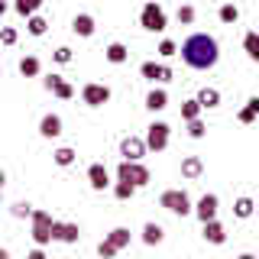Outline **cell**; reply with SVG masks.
<instances>
[{
    "mask_svg": "<svg viewBox=\"0 0 259 259\" xmlns=\"http://www.w3.org/2000/svg\"><path fill=\"white\" fill-rule=\"evenodd\" d=\"M26 29L32 32V36H42V32L49 29V23L42 20V16H36V13H32V16H26Z\"/></svg>",
    "mask_w": 259,
    "mask_h": 259,
    "instance_id": "29",
    "label": "cell"
},
{
    "mask_svg": "<svg viewBox=\"0 0 259 259\" xmlns=\"http://www.w3.org/2000/svg\"><path fill=\"white\" fill-rule=\"evenodd\" d=\"M201 172H204V162H201L198 156H185L182 159V175L185 178H191V182H194V178H201Z\"/></svg>",
    "mask_w": 259,
    "mask_h": 259,
    "instance_id": "18",
    "label": "cell"
},
{
    "mask_svg": "<svg viewBox=\"0 0 259 259\" xmlns=\"http://www.w3.org/2000/svg\"><path fill=\"white\" fill-rule=\"evenodd\" d=\"M71 29H75L78 32V36H94V16L91 13H78L75 16V20H71Z\"/></svg>",
    "mask_w": 259,
    "mask_h": 259,
    "instance_id": "17",
    "label": "cell"
},
{
    "mask_svg": "<svg viewBox=\"0 0 259 259\" xmlns=\"http://www.w3.org/2000/svg\"><path fill=\"white\" fill-rule=\"evenodd\" d=\"M123 246H130V227H113L107 237H104V243L97 246V256L110 259V256H117Z\"/></svg>",
    "mask_w": 259,
    "mask_h": 259,
    "instance_id": "2",
    "label": "cell"
},
{
    "mask_svg": "<svg viewBox=\"0 0 259 259\" xmlns=\"http://www.w3.org/2000/svg\"><path fill=\"white\" fill-rule=\"evenodd\" d=\"M140 75L149 78V81H168V78H172V68L156 65V62H143V65H140Z\"/></svg>",
    "mask_w": 259,
    "mask_h": 259,
    "instance_id": "15",
    "label": "cell"
},
{
    "mask_svg": "<svg viewBox=\"0 0 259 259\" xmlns=\"http://www.w3.org/2000/svg\"><path fill=\"white\" fill-rule=\"evenodd\" d=\"M4 182H7V175H4V168H0V188H4Z\"/></svg>",
    "mask_w": 259,
    "mask_h": 259,
    "instance_id": "39",
    "label": "cell"
},
{
    "mask_svg": "<svg viewBox=\"0 0 259 259\" xmlns=\"http://www.w3.org/2000/svg\"><path fill=\"white\" fill-rule=\"evenodd\" d=\"M198 104H201L204 110H210V107H221V91H217V88H201Z\"/></svg>",
    "mask_w": 259,
    "mask_h": 259,
    "instance_id": "20",
    "label": "cell"
},
{
    "mask_svg": "<svg viewBox=\"0 0 259 259\" xmlns=\"http://www.w3.org/2000/svg\"><path fill=\"white\" fill-rule=\"evenodd\" d=\"M201 104H198V97H191V101H185L182 104V120H194V117H201Z\"/></svg>",
    "mask_w": 259,
    "mask_h": 259,
    "instance_id": "28",
    "label": "cell"
},
{
    "mask_svg": "<svg viewBox=\"0 0 259 259\" xmlns=\"http://www.w3.org/2000/svg\"><path fill=\"white\" fill-rule=\"evenodd\" d=\"M178 23H185V26L194 23V7L191 4H182V7H178Z\"/></svg>",
    "mask_w": 259,
    "mask_h": 259,
    "instance_id": "34",
    "label": "cell"
},
{
    "mask_svg": "<svg viewBox=\"0 0 259 259\" xmlns=\"http://www.w3.org/2000/svg\"><path fill=\"white\" fill-rule=\"evenodd\" d=\"M81 101L88 104V107H101V104L110 101V88L107 84H97V81H91V84L81 88Z\"/></svg>",
    "mask_w": 259,
    "mask_h": 259,
    "instance_id": "8",
    "label": "cell"
},
{
    "mask_svg": "<svg viewBox=\"0 0 259 259\" xmlns=\"http://www.w3.org/2000/svg\"><path fill=\"white\" fill-rule=\"evenodd\" d=\"M117 178H126V182H133L136 188H146L149 185V168L143 165V162H133V159H123L117 168Z\"/></svg>",
    "mask_w": 259,
    "mask_h": 259,
    "instance_id": "5",
    "label": "cell"
},
{
    "mask_svg": "<svg viewBox=\"0 0 259 259\" xmlns=\"http://www.w3.org/2000/svg\"><path fill=\"white\" fill-rule=\"evenodd\" d=\"M29 214H32L29 204H13V217H29Z\"/></svg>",
    "mask_w": 259,
    "mask_h": 259,
    "instance_id": "38",
    "label": "cell"
},
{
    "mask_svg": "<svg viewBox=\"0 0 259 259\" xmlns=\"http://www.w3.org/2000/svg\"><path fill=\"white\" fill-rule=\"evenodd\" d=\"M253 210H256V204H253V198H246V194L237 198V204H233V214L243 217V221H246V217H253Z\"/></svg>",
    "mask_w": 259,
    "mask_h": 259,
    "instance_id": "25",
    "label": "cell"
},
{
    "mask_svg": "<svg viewBox=\"0 0 259 259\" xmlns=\"http://www.w3.org/2000/svg\"><path fill=\"white\" fill-rule=\"evenodd\" d=\"M162 237H165V230H162L159 224H146L143 227V243H146V246H156V243H162Z\"/></svg>",
    "mask_w": 259,
    "mask_h": 259,
    "instance_id": "23",
    "label": "cell"
},
{
    "mask_svg": "<svg viewBox=\"0 0 259 259\" xmlns=\"http://www.w3.org/2000/svg\"><path fill=\"white\" fill-rule=\"evenodd\" d=\"M146 107H149L152 113H156V110H162V107H168V94L162 91V88H152V91L146 94Z\"/></svg>",
    "mask_w": 259,
    "mask_h": 259,
    "instance_id": "19",
    "label": "cell"
},
{
    "mask_svg": "<svg viewBox=\"0 0 259 259\" xmlns=\"http://www.w3.org/2000/svg\"><path fill=\"white\" fill-rule=\"evenodd\" d=\"M194 214H198V221L204 224V221H214L217 217V194H204V198L198 201V207H191Z\"/></svg>",
    "mask_w": 259,
    "mask_h": 259,
    "instance_id": "12",
    "label": "cell"
},
{
    "mask_svg": "<svg viewBox=\"0 0 259 259\" xmlns=\"http://www.w3.org/2000/svg\"><path fill=\"white\" fill-rule=\"evenodd\" d=\"M78 237H81L78 224H65V221H52V240H59V243H78Z\"/></svg>",
    "mask_w": 259,
    "mask_h": 259,
    "instance_id": "10",
    "label": "cell"
},
{
    "mask_svg": "<svg viewBox=\"0 0 259 259\" xmlns=\"http://www.w3.org/2000/svg\"><path fill=\"white\" fill-rule=\"evenodd\" d=\"M39 7H42V0H16V13L20 16H32Z\"/></svg>",
    "mask_w": 259,
    "mask_h": 259,
    "instance_id": "30",
    "label": "cell"
},
{
    "mask_svg": "<svg viewBox=\"0 0 259 259\" xmlns=\"http://www.w3.org/2000/svg\"><path fill=\"white\" fill-rule=\"evenodd\" d=\"M140 23H143V29H149V32H162L168 26V20H165V10L156 4V0H149V4L143 7V13H140Z\"/></svg>",
    "mask_w": 259,
    "mask_h": 259,
    "instance_id": "6",
    "label": "cell"
},
{
    "mask_svg": "<svg viewBox=\"0 0 259 259\" xmlns=\"http://www.w3.org/2000/svg\"><path fill=\"white\" fill-rule=\"evenodd\" d=\"M243 49H246V55L253 62H259V32H246L243 36Z\"/></svg>",
    "mask_w": 259,
    "mask_h": 259,
    "instance_id": "26",
    "label": "cell"
},
{
    "mask_svg": "<svg viewBox=\"0 0 259 259\" xmlns=\"http://www.w3.org/2000/svg\"><path fill=\"white\" fill-rule=\"evenodd\" d=\"M7 13V4H4V0H0V16H4Z\"/></svg>",
    "mask_w": 259,
    "mask_h": 259,
    "instance_id": "40",
    "label": "cell"
},
{
    "mask_svg": "<svg viewBox=\"0 0 259 259\" xmlns=\"http://www.w3.org/2000/svg\"><path fill=\"white\" fill-rule=\"evenodd\" d=\"M159 204L165 207V210H172V214H178V217L191 214V198H188V191H182V188H168V191H162Z\"/></svg>",
    "mask_w": 259,
    "mask_h": 259,
    "instance_id": "3",
    "label": "cell"
},
{
    "mask_svg": "<svg viewBox=\"0 0 259 259\" xmlns=\"http://www.w3.org/2000/svg\"><path fill=\"white\" fill-rule=\"evenodd\" d=\"M204 120H201V117H194V120H188V136H191V140H201V136H204Z\"/></svg>",
    "mask_w": 259,
    "mask_h": 259,
    "instance_id": "32",
    "label": "cell"
},
{
    "mask_svg": "<svg viewBox=\"0 0 259 259\" xmlns=\"http://www.w3.org/2000/svg\"><path fill=\"white\" fill-rule=\"evenodd\" d=\"M217 16H221V23H227V26H230V23H237V20H240V10H237L233 4H224Z\"/></svg>",
    "mask_w": 259,
    "mask_h": 259,
    "instance_id": "31",
    "label": "cell"
},
{
    "mask_svg": "<svg viewBox=\"0 0 259 259\" xmlns=\"http://www.w3.org/2000/svg\"><path fill=\"white\" fill-rule=\"evenodd\" d=\"M104 55H107V62H113V65H123V62L130 59V49H126L123 42H110Z\"/></svg>",
    "mask_w": 259,
    "mask_h": 259,
    "instance_id": "21",
    "label": "cell"
},
{
    "mask_svg": "<svg viewBox=\"0 0 259 259\" xmlns=\"http://www.w3.org/2000/svg\"><path fill=\"white\" fill-rule=\"evenodd\" d=\"M182 59L185 65H191V68L204 71V68H214L217 59H221V46H217L214 36H207V32H194L182 42Z\"/></svg>",
    "mask_w": 259,
    "mask_h": 259,
    "instance_id": "1",
    "label": "cell"
},
{
    "mask_svg": "<svg viewBox=\"0 0 259 259\" xmlns=\"http://www.w3.org/2000/svg\"><path fill=\"white\" fill-rule=\"evenodd\" d=\"M256 117H259V113H256L253 107H243V110L237 113V120H240V123H253V120H256Z\"/></svg>",
    "mask_w": 259,
    "mask_h": 259,
    "instance_id": "37",
    "label": "cell"
},
{
    "mask_svg": "<svg viewBox=\"0 0 259 259\" xmlns=\"http://www.w3.org/2000/svg\"><path fill=\"white\" fill-rule=\"evenodd\" d=\"M39 71H42V65H39L36 55H23L20 59V75H26V78H36Z\"/></svg>",
    "mask_w": 259,
    "mask_h": 259,
    "instance_id": "22",
    "label": "cell"
},
{
    "mask_svg": "<svg viewBox=\"0 0 259 259\" xmlns=\"http://www.w3.org/2000/svg\"><path fill=\"white\" fill-rule=\"evenodd\" d=\"M29 221H32V240H36V246L52 243V221L55 217L49 214V210H32Z\"/></svg>",
    "mask_w": 259,
    "mask_h": 259,
    "instance_id": "4",
    "label": "cell"
},
{
    "mask_svg": "<svg viewBox=\"0 0 259 259\" xmlns=\"http://www.w3.org/2000/svg\"><path fill=\"white\" fill-rule=\"evenodd\" d=\"M0 191H4V188H0Z\"/></svg>",
    "mask_w": 259,
    "mask_h": 259,
    "instance_id": "41",
    "label": "cell"
},
{
    "mask_svg": "<svg viewBox=\"0 0 259 259\" xmlns=\"http://www.w3.org/2000/svg\"><path fill=\"white\" fill-rule=\"evenodd\" d=\"M88 182H91V188H94V191L110 188V175H107V168H104L101 162H94V165L88 168Z\"/></svg>",
    "mask_w": 259,
    "mask_h": 259,
    "instance_id": "14",
    "label": "cell"
},
{
    "mask_svg": "<svg viewBox=\"0 0 259 259\" xmlns=\"http://www.w3.org/2000/svg\"><path fill=\"white\" fill-rule=\"evenodd\" d=\"M133 194H136V185H133V182H126V178H117V185H113V198L130 201Z\"/></svg>",
    "mask_w": 259,
    "mask_h": 259,
    "instance_id": "24",
    "label": "cell"
},
{
    "mask_svg": "<svg viewBox=\"0 0 259 259\" xmlns=\"http://www.w3.org/2000/svg\"><path fill=\"white\" fill-rule=\"evenodd\" d=\"M120 156L140 162L146 156V140H140V136H123V140H120Z\"/></svg>",
    "mask_w": 259,
    "mask_h": 259,
    "instance_id": "9",
    "label": "cell"
},
{
    "mask_svg": "<svg viewBox=\"0 0 259 259\" xmlns=\"http://www.w3.org/2000/svg\"><path fill=\"white\" fill-rule=\"evenodd\" d=\"M175 42H172V39H162V42H159V55H162V59H172V55H175Z\"/></svg>",
    "mask_w": 259,
    "mask_h": 259,
    "instance_id": "36",
    "label": "cell"
},
{
    "mask_svg": "<svg viewBox=\"0 0 259 259\" xmlns=\"http://www.w3.org/2000/svg\"><path fill=\"white\" fill-rule=\"evenodd\" d=\"M168 136H172V126H168V123H162V120L149 123V126H146V149L162 152L168 146Z\"/></svg>",
    "mask_w": 259,
    "mask_h": 259,
    "instance_id": "7",
    "label": "cell"
},
{
    "mask_svg": "<svg viewBox=\"0 0 259 259\" xmlns=\"http://www.w3.org/2000/svg\"><path fill=\"white\" fill-rule=\"evenodd\" d=\"M204 240L214 243V246H221V243L227 240V230L217 224V217H214V221H204Z\"/></svg>",
    "mask_w": 259,
    "mask_h": 259,
    "instance_id": "16",
    "label": "cell"
},
{
    "mask_svg": "<svg viewBox=\"0 0 259 259\" xmlns=\"http://www.w3.org/2000/svg\"><path fill=\"white\" fill-rule=\"evenodd\" d=\"M75 156H78V152L75 149H68V146H62V149H55L52 152V159H55V165H71V162H75Z\"/></svg>",
    "mask_w": 259,
    "mask_h": 259,
    "instance_id": "27",
    "label": "cell"
},
{
    "mask_svg": "<svg viewBox=\"0 0 259 259\" xmlns=\"http://www.w3.org/2000/svg\"><path fill=\"white\" fill-rule=\"evenodd\" d=\"M39 133H42L46 140H55V136H62V117H59V113H46V117L39 120Z\"/></svg>",
    "mask_w": 259,
    "mask_h": 259,
    "instance_id": "13",
    "label": "cell"
},
{
    "mask_svg": "<svg viewBox=\"0 0 259 259\" xmlns=\"http://www.w3.org/2000/svg\"><path fill=\"white\" fill-rule=\"evenodd\" d=\"M52 59L59 62V65H68V62H71V49H68V46H59V49L52 52Z\"/></svg>",
    "mask_w": 259,
    "mask_h": 259,
    "instance_id": "35",
    "label": "cell"
},
{
    "mask_svg": "<svg viewBox=\"0 0 259 259\" xmlns=\"http://www.w3.org/2000/svg\"><path fill=\"white\" fill-rule=\"evenodd\" d=\"M42 84L49 88V91H52L55 97H62V101H71V97H75V88H71L68 84V81H65L62 75H49L46 81H42Z\"/></svg>",
    "mask_w": 259,
    "mask_h": 259,
    "instance_id": "11",
    "label": "cell"
},
{
    "mask_svg": "<svg viewBox=\"0 0 259 259\" xmlns=\"http://www.w3.org/2000/svg\"><path fill=\"white\" fill-rule=\"evenodd\" d=\"M16 39H20V32L13 26H0V42L4 46H16Z\"/></svg>",
    "mask_w": 259,
    "mask_h": 259,
    "instance_id": "33",
    "label": "cell"
}]
</instances>
